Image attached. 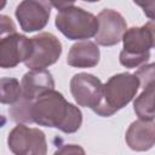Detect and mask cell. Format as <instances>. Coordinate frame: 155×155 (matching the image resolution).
<instances>
[{
	"instance_id": "16",
	"label": "cell",
	"mask_w": 155,
	"mask_h": 155,
	"mask_svg": "<svg viewBox=\"0 0 155 155\" xmlns=\"http://www.w3.org/2000/svg\"><path fill=\"white\" fill-rule=\"evenodd\" d=\"M31 104L33 101L21 98L17 103L12 104L8 113L13 121L21 124H33L31 121Z\"/></svg>"
},
{
	"instance_id": "10",
	"label": "cell",
	"mask_w": 155,
	"mask_h": 155,
	"mask_svg": "<svg viewBox=\"0 0 155 155\" xmlns=\"http://www.w3.org/2000/svg\"><path fill=\"white\" fill-rule=\"evenodd\" d=\"M98 19V31L96 42L102 46H114L119 44L124 34L127 30L126 22L124 17L115 10L105 8L97 16Z\"/></svg>"
},
{
	"instance_id": "13",
	"label": "cell",
	"mask_w": 155,
	"mask_h": 155,
	"mask_svg": "<svg viewBox=\"0 0 155 155\" xmlns=\"http://www.w3.org/2000/svg\"><path fill=\"white\" fill-rule=\"evenodd\" d=\"M99 54L97 44L90 40L79 41L70 47L67 63L75 68H92L98 64Z\"/></svg>"
},
{
	"instance_id": "15",
	"label": "cell",
	"mask_w": 155,
	"mask_h": 155,
	"mask_svg": "<svg viewBox=\"0 0 155 155\" xmlns=\"http://www.w3.org/2000/svg\"><path fill=\"white\" fill-rule=\"evenodd\" d=\"M0 85H1L0 101L2 104H15L21 99L22 88H21V84L16 79L2 78Z\"/></svg>"
},
{
	"instance_id": "2",
	"label": "cell",
	"mask_w": 155,
	"mask_h": 155,
	"mask_svg": "<svg viewBox=\"0 0 155 155\" xmlns=\"http://www.w3.org/2000/svg\"><path fill=\"white\" fill-rule=\"evenodd\" d=\"M52 6L59 10L54 19L56 27L69 40H84L97 35L98 19L91 12L73 2H52Z\"/></svg>"
},
{
	"instance_id": "4",
	"label": "cell",
	"mask_w": 155,
	"mask_h": 155,
	"mask_svg": "<svg viewBox=\"0 0 155 155\" xmlns=\"http://www.w3.org/2000/svg\"><path fill=\"white\" fill-rule=\"evenodd\" d=\"M124 50L120 52V63L126 68H136L150 58V48L155 47V22L143 27H132L122 38Z\"/></svg>"
},
{
	"instance_id": "1",
	"label": "cell",
	"mask_w": 155,
	"mask_h": 155,
	"mask_svg": "<svg viewBox=\"0 0 155 155\" xmlns=\"http://www.w3.org/2000/svg\"><path fill=\"white\" fill-rule=\"evenodd\" d=\"M31 121L64 133H74L82 124V114L78 107L67 102L61 92L52 90L33 101Z\"/></svg>"
},
{
	"instance_id": "8",
	"label": "cell",
	"mask_w": 155,
	"mask_h": 155,
	"mask_svg": "<svg viewBox=\"0 0 155 155\" xmlns=\"http://www.w3.org/2000/svg\"><path fill=\"white\" fill-rule=\"evenodd\" d=\"M52 2L39 0H24L16 8V18L25 33L41 30L48 23Z\"/></svg>"
},
{
	"instance_id": "11",
	"label": "cell",
	"mask_w": 155,
	"mask_h": 155,
	"mask_svg": "<svg viewBox=\"0 0 155 155\" xmlns=\"http://www.w3.org/2000/svg\"><path fill=\"white\" fill-rule=\"evenodd\" d=\"M21 88H22L21 98L28 101H35L41 94L54 90V81L51 73L46 69L29 70L22 78Z\"/></svg>"
},
{
	"instance_id": "14",
	"label": "cell",
	"mask_w": 155,
	"mask_h": 155,
	"mask_svg": "<svg viewBox=\"0 0 155 155\" xmlns=\"http://www.w3.org/2000/svg\"><path fill=\"white\" fill-rule=\"evenodd\" d=\"M133 110L140 120L153 121L155 119V85L143 88V92L133 102Z\"/></svg>"
},
{
	"instance_id": "18",
	"label": "cell",
	"mask_w": 155,
	"mask_h": 155,
	"mask_svg": "<svg viewBox=\"0 0 155 155\" xmlns=\"http://www.w3.org/2000/svg\"><path fill=\"white\" fill-rule=\"evenodd\" d=\"M53 155H86L85 150L76 144H63L61 145Z\"/></svg>"
},
{
	"instance_id": "7",
	"label": "cell",
	"mask_w": 155,
	"mask_h": 155,
	"mask_svg": "<svg viewBox=\"0 0 155 155\" xmlns=\"http://www.w3.org/2000/svg\"><path fill=\"white\" fill-rule=\"evenodd\" d=\"M70 92L78 105L94 111L103 97V84L92 74L79 73L70 80Z\"/></svg>"
},
{
	"instance_id": "5",
	"label": "cell",
	"mask_w": 155,
	"mask_h": 155,
	"mask_svg": "<svg viewBox=\"0 0 155 155\" xmlns=\"http://www.w3.org/2000/svg\"><path fill=\"white\" fill-rule=\"evenodd\" d=\"M10 150L15 155H46L47 143L45 133L35 127L17 125L7 137Z\"/></svg>"
},
{
	"instance_id": "19",
	"label": "cell",
	"mask_w": 155,
	"mask_h": 155,
	"mask_svg": "<svg viewBox=\"0 0 155 155\" xmlns=\"http://www.w3.org/2000/svg\"><path fill=\"white\" fill-rule=\"evenodd\" d=\"M16 33V25L12 22V19L5 15L0 16V35L1 38L10 35V34H15Z\"/></svg>"
},
{
	"instance_id": "12",
	"label": "cell",
	"mask_w": 155,
	"mask_h": 155,
	"mask_svg": "<svg viewBox=\"0 0 155 155\" xmlns=\"http://www.w3.org/2000/svg\"><path fill=\"white\" fill-rule=\"evenodd\" d=\"M127 145L134 151H147L155 145V122L147 120L133 121L125 136Z\"/></svg>"
},
{
	"instance_id": "6",
	"label": "cell",
	"mask_w": 155,
	"mask_h": 155,
	"mask_svg": "<svg viewBox=\"0 0 155 155\" xmlns=\"http://www.w3.org/2000/svg\"><path fill=\"white\" fill-rule=\"evenodd\" d=\"M31 45V54L24 62L30 70H40L54 64L62 53L61 41L51 33H40L33 36Z\"/></svg>"
},
{
	"instance_id": "17",
	"label": "cell",
	"mask_w": 155,
	"mask_h": 155,
	"mask_svg": "<svg viewBox=\"0 0 155 155\" xmlns=\"http://www.w3.org/2000/svg\"><path fill=\"white\" fill-rule=\"evenodd\" d=\"M134 75L138 78L139 84L143 88H145L149 85H155V63L140 67Z\"/></svg>"
},
{
	"instance_id": "20",
	"label": "cell",
	"mask_w": 155,
	"mask_h": 155,
	"mask_svg": "<svg viewBox=\"0 0 155 155\" xmlns=\"http://www.w3.org/2000/svg\"><path fill=\"white\" fill-rule=\"evenodd\" d=\"M136 5L140 6L144 15L153 19V22H155V1H147V2H142V1H134Z\"/></svg>"
},
{
	"instance_id": "3",
	"label": "cell",
	"mask_w": 155,
	"mask_h": 155,
	"mask_svg": "<svg viewBox=\"0 0 155 155\" xmlns=\"http://www.w3.org/2000/svg\"><path fill=\"white\" fill-rule=\"evenodd\" d=\"M139 86V80L134 74L120 73L113 75L103 85V97L94 113L104 117L111 116L133 99Z\"/></svg>"
},
{
	"instance_id": "9",
	"label": "cell",
	"mask_w": 155,
	"mask_h": 155,
	"mask_svg": "<svg viewBox=\"0 0 155 155\" xmlns=\"http://www.w3.org/2000/svg\"><path fill=\"white\" fill-rule=\"evenodd\" d=\"M31 39L15 33L0 40V67L15 68L21 62H25L31 54Z\"/></svg>"
}]
</instances>
